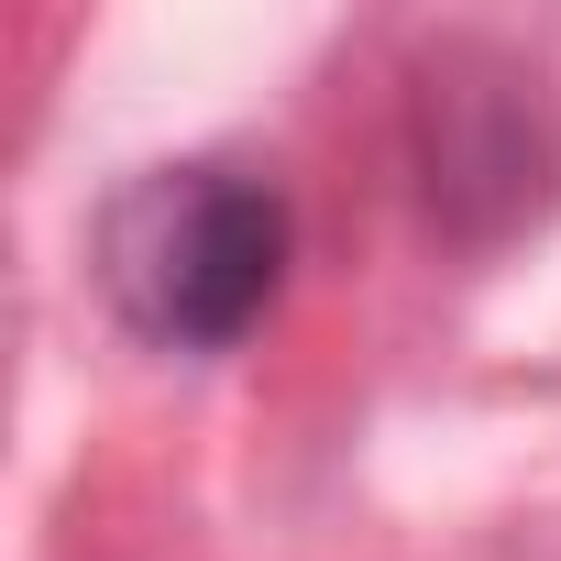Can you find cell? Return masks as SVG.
Returning a JSON list of instances; mask_svg holds the SVG:
<instances>
[{"mask_svg":"<svg viewBox=\"0 0 561 561\" xmlns=\"http://www.w3.org/2000/svg\"><path fill=\"white\" fill-rule=\"evenodd\" d=\"M287 264H298L287 187L231 154L144 165L100 209V298L144 353H176V364L242 353L287 298Z\"/></svg>","mask_w":561,"mask_h":561,"instance_id":"cell-1","label":"cell"},{"mask_svg":"<svg viewBox=\"0 0 561 561\" xmlns=\"http://www.w3.org/2000/svg\"><path fill=\"white\" fill-rule=\"evenodd\" d=\"M408 154H419V198L451 242H506L561 187V122H550L539 78L495 45H440V67L408 100Z\"/></svg>","mask_w":561,"mask_h":561,"instance_id":"cell-2","label":"cell"}]
</instances>
